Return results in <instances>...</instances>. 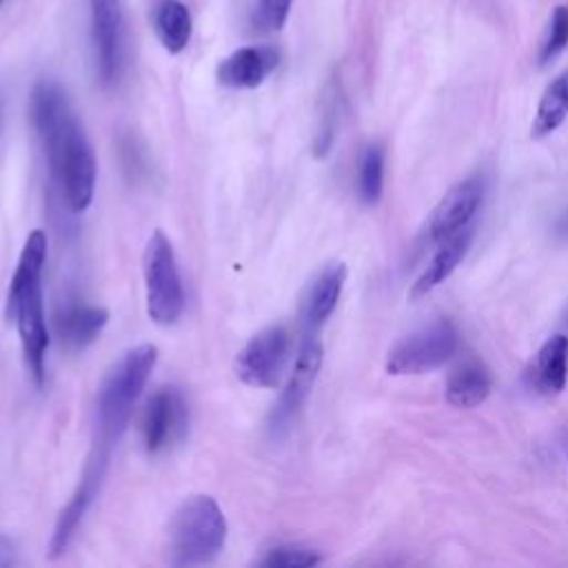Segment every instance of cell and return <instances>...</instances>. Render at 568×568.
<instances>
[{
	"instance_id": "ffe728a7",
	"label": "cell",
	"mask_w": 568,
	"mask_h": 568,
	"mask_svg": "<svg viewBox=\"0 0 568 568\" xmlns=\"http://www.w3.org/2000/svg\"><path fill=\"white\" fill-rule=\"evenodd\" d=\"M566 115H568V73L559 75L546 87L532 120L530 135L544 138L552 133L566 120Z\"/></svg>"
},
{
	"instance_id": "3957f363",
	"label": "cell",
	"mask_w": 568,
	"mask_h": 568,
	"mask_svg": "<svg viewBox=\"0 0 568 568\" xmlns=\"http://www.w3.org/2000/svg\"><path fill=\"white\" fill-rule=\"evenodd\" d=\"M158 362L153 344H140L126 351L104 375L95 402V439L93 446L113 450L120 439L138 397Z\"/></svg>"
},
{
	"instance_id": "277c9868",
	"label": "cell",
	"mask_w": 568,
	"mask_h": 568,
	"mask_svg": "<svg viewBox=\"0 0 568 568\" xmlns=\"http://www.w3.org/2000/svg\"><path fill=\"white\" fill-rule=\"evenodd\" d=\"M226 541V517L211 495H191L173 513L169 552L173 566L213 561Z\"/></svg>"
},
{
	"instance_id": "603a6c76",
	"label": "cell",
	"mask_w": 568,
	"mask_h": 568,
	"mask_svg": "<svg viewBox=\"0 0 568 568\" xmlns=\"http://www.w3.org/2000/svg\"><path fill=\"white\" fill-rule=\"evenodd\" d=\"M566 47H568V7L559 4L552 11L550 29H548V36H546V40L541 44L539 62L541 64L552 62Z\"/></svg>"
},
{
	"instance_id": "cb8c5ba5",
	"label": "cell",
	"mask_w": 568,
	"mask_h": 568,
	"mask_svg": "<svg viewBox=\"0 0 568 568\" xmlns=\"http://www.w3.org/2000/svg\"><path fill=\"white\" fill-rule=\"evenodd\" d=\"M293 0H257V7L253 11V27L257 31H280L291 13Z\"/></svg>"
},
{
	"instance_id": "44dd1931",
	"label": "cell",
	"mask_w": 568,
	"mask_h": 568,
	"mask_svg": "<svg viewBox=\"0 0 568 568\" xmlns=\"http://www.w3.org/2000/svg\"><path fill=\"white\" fill-rule=\"evenodd\" d=\"M384 186V151L379 144H368L359 160L357 173V191L362 202L375 204L382 195Z\"/></svg>"
},
{
	"instance_id": "ac0fdd59",
	"label": "cell",
	"mask_w": 568,
	"mask_h": 568,
	"mask_svg": "<svg viewBox=\"0 0 568 568\" xmlns=\"http://www.w3.org/2000/svg\"><path fill=\"white\" fill-rule=\"evenodd\" d=\"M490 373L479 362L457 366L446 382V402L455 408H475L490 395Z\"/></svg>"
},
{
	"instance_id": "7a4b0ae2",
	"label": "cell",
	"mask_w": 568,
	"mask_h": 568,
	"mask_svg": "<svg viewBox=\"0 0 568 568\" xmlns=\"http://www.w3.org/2000/svg\"><path fill=\"white\" fill-rule=\"evenodd\" d=\"M47 260V235L36 229L29 233L11 284L7 293V320L16 324L18 337L22 344L24 362L31 371L36 384L44 382L47 371V348L49 333L44 324V306H42V268Z\"/></svg>"
},
{
	"instance_id": "4316f807",
	"label": "cell",
	"mask_w": 568,
	"mask_h": 568,
	"mask_svg": "<svg viewBox=\"0 0 568 568\" xmlns=\"http://www.w3.org/2000/svg\"><path fill=\"white\" fill-rule=\"evenodd\" d=\"M566 326H568V308H566Z\"/></svg>"
},
{
	"instance_id": "5b68a950",
	"label": "cell",
	"mask_w": 568,
	"mask_h": 568,
	"mask_svg": "<svg viewBox=\"0 0 568 568\" xmlns=\"http://www.w3.org/2000/svg\"><path fill=\"white\" fill-rule=\"evenodd\" d=\"M142 271L149 317L162 326L178 322L184 311V288L173 246L160 229L146 242Z\"/></svg>"
},
{
	"instance_id": "d6986e66",
	"label": "cell",
	"mask_w": 568,
	"mask_h": 568,
	"mask_svg": "<svg viewBox=\"0 0 568 568\" xmlns=\"http://www.w3.org/2000/svg\"><path fill=\"white\" fill-rule=\"evenodd\" d=\"M537 382L548 393H559L568 379V335L548 337L537 353Z\"/></svg>"
},
{
	"instance_id": "d4e9b609",
	"label": "cell",
	"mask_w": 568,
	"mask_h": 568,
	"mask_svg": "<svg viewBox=\"0 0 568 568\" xmlns=\"http://www.w3.org/2000/svg\"><path fill=\"white\" fill-rule=\"evenodd\" d=\"M13 564H18L16 548H13L11 539L0 535V566H13Z\"/></svg>"
},
{
	"instance_id": "7c38bea8",
	"label": "cell",
	"mask_w": 568,
	"mask_h": 568,
	"mask_svg": "<svg viewBox=\"0 0 568 568\" xmlns=\"http://www.w3.org/2000/svg\"><path fill=\"white\" fill-rule=\"evenodd\" d=\"M484 200V184L477 178L457 182L433 209L426 231L433 242H442L462 229L470 226V220L479 211Z\"/></svg>"
},
{
	"instance_id": "9a60e30c",
	"label": "cell",
	"mask_w": 568,
	"mask_h": 568,
	"mask_svg": "<svg viewBox=\"0 0 568 568\" xmlns=\"http://www.w3.org/2000/svg\"><path fill=\"white\" fill-rule=\"evenodd\" d=\"M470 242H473V226H466L459 233L437 242V251L433 253L430 262L419 273V277L413 282L408 297L419 300V297L428 295L433 288H437L444 280H448L450 273L459 266V262L468 253Z\"/></svg>"
},
{
	"instance_id": "8fae6325",
	"label": "cell",
	"mask_w": 568,
	"mask_h": 568,
	"mask_svg": "<svg viewBox=\"0 0 568 568\" xmlns=\"http://www.w3.org/2000/svg\"><path fill=\"white\" fill-rule=\"evenodd\" d=\"M109 457H111V450H104V448H91V455L87 459V466H84V473L80 477V484L75 488V493L71 495L69 504L62 508L58 521H55V528H53V535H51V544H49V550H51V557H58L67 550V546L71 544L78 526L82 524L89 506L93 504V499L98 497V490L102 486V479L106 475V468H109Z\"/></svg>"
},
{
	"instance_id": "9c48e42d",
	"label": "cell",
	"mask_w": 568,
	"mask_h": 568,
	"mask_svg": "<svg viewBox=\"0 0 568 568\" xmlns=\"http://www.w3.org/2000/svg\"><path fill=\"white\" fill-rule=\"evenodd\" d=\"M291 339L284 326H268L253 335L237 353V377L255 388H273L286 366Z\"/></svg>"
},
{
	"instance_id": "52a82bcc",
	"label": "cell",
	"mask_w": 568,
	"mask_h": 568,
	"mask_svg": "<svg viewBox=\"0 0 568 568\" xmlns=\"http://www.w3.org/2000/svg\"><path fill=\"white\" fill-rule=\"evenodd\" d=\"M322 355H324V351H322V342H320L317 333L304 331V339H302L293 373H291L284 390L280 393L277 402L273 404L271 413H268L266 430H268V437L273 442L282 439L291 430V426L295 424V419H297L304 402L308 399V395L313 390V384L320 375Z\"/></svg>"
},
{
	"instance_id": "8992f818",
	"label": "cell",
	"mask_w": 568,
	"mask_h": 568,
	"mask_svg": "<svg viewBox=\"0 0 568 568\" xmlns=\"http://www.w3.org/2000/svg\"><path fill=\"white\" fill-rule=\"evenodd\" d=\"M455 351L457 331L448 320L439 317L399 339L386 355V371L390 375H422L439 368Z\"/></svg>"
},
{
	"instance_id": "7402d4cb",
	"label": "cell",
	"mask_w": 568,
	"mask_h": 568,
	"mask_svg": "<svg viewBox=\"0 0 568 568\" xmlns=\"http://www.w3.org/2000/svg\"><path fill=\"white\" fill-rule=\"evenodd\" d=\"M322 561V555L315 548H306L300 544H284L266 550L260 559V566L266 568H311Z\"/></svg>"
},
{
	"instance_id": "e0dca14e",
	"label": "cell",
	"mask_w": 568,
	"mask_h": 568,
	"mask_svg": "<svg viewBox=\"0 0 568 568\" xmlns=\"http://www.w3.org/2000/svg\"><path fill=\"white\" fill-rule=\"evenodd\" d=\"M153 31L169 53H182L193 33L189 7L182 0H160L153 9Z\"/></svg>"
},
{
	"instance_id": "83f0119b",
	"label": "cell",
	"mask_w": 568,
	"mask_h": 568,
	"mask_svg": "<svg viewBox=\"0 0 568 568\" xmlns=\"http://www.w3.org/2000/svg\"><path fill=\"white\" fill-rule=\"evenodd\" d=\"M2 2H4V0H0V4H2Z\"/></svg>"
},
{
	"instance_id": "30bf717a",
	"label": "cell",
	"mask_w": 568,
	"mask_h": 568,
	"mask_svg": "<svg viewBox=\"0 0 568 568\" xmlns=\"http://www.w3.org/2000/svg\"><path fill=\"white\" fill-rule=\"evenodd\" d=\"M189 426V408L182 393L173 386L158 388L144 410L140 422V433L146 453L158 455L178 444Z\"/></svg>"
},
{
	"instance_id": "5bb4252c",
	"label": "cell",
	"mask_w": 568,
	"mask_h": 568,
	"mask_svg": "<svg viewBox=\"0 0 568 568\" xmlns=\"http://www.w3.org/2000/svg\"><path fill=\"white\" fill-rule=\"evenodd\" d=\"M346 275H348V271H346L344 262H331L315 275V280L311 282V286L306 288V295L302 300L304 331L317 333L324 326V322L333 315V311L339 302Z\"/></svg>"
},
{
	"instance_id": "4fadbf2b",
	"label": "cell",
	"mask_w": 568,
	"mask_h": 568,
	"mask_svg": "<svg viewBox=\"0 0 568 568\" xmlns=\"http://www.w3.org/2000/svg\"><path fill=\"white\" fill-rule=\"evenodd\" d=\"M277 62L280 55L273 47H242L217 64V82L229 89H255L275 71Z\"/></svg>"
},
{
	"instance_id": "484cf974",
	"label": "cell",
	"mask_w": 568,
	"mask_h": 568,
	"mask_svg": "<svg viewBox=\"0 0 568 568\" xmlns=\"http://www.w3.org/2000/svg\"><path fill=\"white\" fill-rule=\"evenodd\" d=\"M557 233H559L564 240H568V211L561 215V220H559V224H557Z\"/></svg>"
},
{
	"instance_id": "2e32d148",
	"label": "cell",
	"mask_w": 568,
	"mask_h": 568,
	"mask_svg": "<svg viewBox=\"0 0 568 568\" xmlns=\"http://www.w3.org/2000/svg\"><path fill=\"white\" fill-rule=\"evenodd\" d=\"M106 322H109V311L102 306H91L82 302L67 304L58 315L60 339L64 342L67 348L82 351L102 333Z\"/></svg>"
},
{
	"instance_id": "6da1fadb",
	"label": "cell",
	"mask_w": 568,
	"mask_h": 568,
	"mask_svg": "<svg viewBox=\"0 0 568 568\" xmlns=\"http://www.w3.org/2000/svg\"><path fill=\"white\" fill-rule=\"evenodd\" d=\"M29 118L67 206L82 213L95 191V153L60 82L40 78L33 84Z\"/></svg>"
},
{
	"instance_id": "ba28073f",
	"label": "cell",
	"mask_w": 568,
	"mask_h": 568,
	"mask_svg": "<svg viewBox=\"0 0 568 568\" xmlns=\"http://www.w3.org/2000/svg\"><path fill=\"white\" fill-rule=\"evenodd\" d=\"M91 44L98 80L113 87L124 67V16L120 0H89Z\"/></svg>"
}]
</instances>
